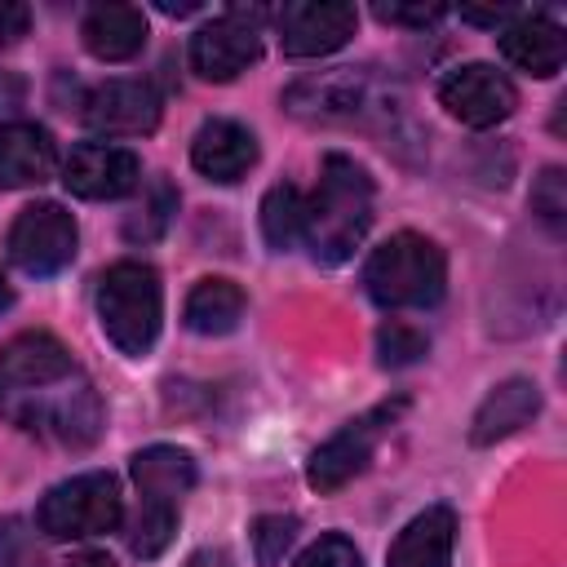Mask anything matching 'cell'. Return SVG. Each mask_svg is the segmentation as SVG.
I'll return each instance as SVG.
<instances>
[{"label":"cell","mask_w":567,"mask_h":567,"mask_svg":"<svg viewBox=\"0 0 567 567\" xmlns=\"http://www.w3.org/2000/svg\"><path fill=\"white\" fill-rule=\"evenodd\" d=\"M372 226V177L350 155H328L319 168V186L306 204L301 235L323 266H341L354 257Z\"/></svg>","instance_id":"3"},{"label":"cell","mask_w":567,"mask_h":567,"mask_svg":"<svg viewBox=\"0 0 567 567\" xmlns=\"http://www.w3.org/2000/svg\"><path fill=\"white\" fill-rule=\"evenodd\" d=\"M301 217H306V199H301L297 186L279 182V186L266 190V199H261V235H266V244L275 252H288L301 239Z\"/></svg>","instance_id":"22"},{"label":"cell","mask_w":567,"mask_h":567,"mask_svg":"<svg viewBox=\"0 0 567 567\" xmlns=\"http://www.w3.org/2000/svg\"><path fill=\"white\" fill-rule=\"evenodd\" d=\"M84 124L106 137H137L159 124V97L142 80H106L84 97Z\"/></svg>","instance_id":"14"},{"label":"cell","mask_w":567,"mask_h":567,"mask_svg":"<svg viewBox=\"0 0 567 567\" xmlns=\"http://www.w3.org/2000/svg\"><path fill=\"white\" fill-rule=\"evenodd\" d=\"M133 483H137V518L128 527V549L137 558H159L177 532V505L195 487V461L182 447L155 443L133 456Z\"/></svg>","instance_id":"4"},{"label":"cell","mask_w":567,"mask_h":567,"mask_svg":"<svg viewBox=\"0 0 567 567\" xmlns=\"http://www.w3.org/2000/svg\"><path fill=\"white\" fill-rule=\"evenodd\" d=\"M0 416L62 447H89L102 434L93 381L49 332H22L0 350Z\"/></svg>","instance_id":"1"},{"label":"cell","mask_w":567,"mask_h":567,"mask_svg":"<svg viewBox=\"0 0 567 567\" xmlns=\"http://www.w3.org/2000/svg\"><path fill=\"white\" fill-rule=\"evenodd\" d=\"M84 49L102 62H124L146 44V13L137 4H93L80 22Z\"/></svg>","instance_id":"20"},{"label":"cell","mask_w":567,"mask_h":567,"mask_svg":"<svg viewBox=\"0 0 567 567\" xmlns=\"http://www.w3.org/2000/svg\"><path fill=\"white\" fill-rule=\"evenodd\" d=\"M120 514H124L120 483L111 474L93 470V474H75L66 483L49 487L35 509V523L53 540H80V536L111 532L120 523Z\"/></svg>","instance_id":"7"},{"label":"cell","mask_w":567,"mask_h":567,"mask_svg":"<svg viewBox=\"0 0 567 567\" xmlns=\"http://www.w3.org/2000/svg\"><path fill=\"white\" fill-rule=\"evenodd\" d=\"M381 22H394V27H430L439 22L447 9L443 4H377L372 9Z\"/></svg>","instance_id":"28"},{"label":"cell","mask_w":567,"mask_h":567,"mask_svg":"<svg viewBox=\"0 0 567 567\" xmlns=\"http://www.w3.org/2000/svg\"><path fill=\"white\" fill-rule=\"evenodd\" d=\"M456 514L447 505L421 509L390 545V567H452Z\"/></svg>","instance_id":"19"},{"label":"cell","mask_w":567,"mask_h":567,"mask_svg":"<svg viewBox=\"0 0 567 567\" xmlns=\"http://www.w3.org/2000/svg\"><path fill=\"white\" fill-rule=\"evenodd\" d=\"M292 536H297V518H288V514H266V518H257V523H252L257 563H261V567H275V563L288 554Z\"/></svg>","instance_id":"26"},{"label":"cell","mask_w":567,"mask_h":567,"mask_svg":"<svg viewBox=\"0 0 567 567\" xmlns=\"http://www.w3.org/2000/svg\"><path fill=\"white\" fill-rule=\"evenodd\" d=\"M261 58V40H257V22H248L239 9L226 18L204 22L190 35V66L199 80L226 84L235 75H244L252 62Z\"/></svg>","instance_id":"12"},{"label":"cell","mask_w":567,"mask_h":567,"mask_svg":"<svg viewBox=\"0 0 567 567\" xmlns=\"http://www.w3.org/2000/svg\"><path fill=\"white\" fill-rule=\"evenodd\" d=\"M403 408H408V399H390V403H377L363 416L346 421L328 443L315 447V456L306 465V483L328 496V492L346 487L354 474H363L368 461H372V452H377V443L394 430V421L403 416Z\"/></svg>","instance_id":"8"},{"label":"cell","mask_w":567,"mask_h":567,"mask_svg":"<svg viewBox=\"0 0 567 567\" xmlns=\"http://www.w3.org/2000/svg\"><path fill=\"white\" fill-rule=\"evenodd\" d=\"M75 239H80L75 217L62 204L40 199V204H27L13 217L4 248H9V261L18 270H27V275H58V270L71 266Z\"/></svg>","instance_id":"9"},{"label":"cell","mask_w":567,"mask_h":567,"mask_svg":"<svg viewBox=\"0 0 567 567\" xmlns=\"http://www.w3.org/2000/svg\"><path fill=\"white\" fill-rule=\"evenodd\" d=\"M443 284H447L443 248L412 230L390 235L381 248H372V257L363 266V288L385 310L434 306L443 297Z\"/></svg>","instance_id":"5"},{"label":"cell","mask_w":567,"mask_h":567,"mask_svg":"<svg viewBox=\"0 0 567 567\" xmlns=\"http://www.w3.org/2000/svg\"><path fill=\"white\" fill-rule=\"evenodd\" d=\"M284 106L310 124H346L399 133L408 128V89L377 66H337L323 75H306L284 93Z\"/></svg>","instance_id":"2"},{"label":"cell","mask_w":567,"mask_h":567,"mask_svg":"<svg viewBox=\"0 0 567 567\" xmlns=\"http://www.w3.org/2000/svg\"><path fill=\"white\" fill-rule=\"evenodd\" d=\"M496 44H501L505 62H514L518 71L540 75V80L558 75L563 62H567V35L545 13H523V18L505 22L501 35H496Z\"/></svg>","instance_id":"15"},{"label":"cell","mask_w":567,"mask_h":567,"mask_svg":"<svg viewBox=\"0 0 567 567\" xmlns=\"http://www.w3.org/2000/svg\"><path fill=\"white\" fill-rule=\"evenodd\" d=\"M142 217H128V226H124V235L128 239H159L164 235V226H168V217L177 213V195H173V186L168 182H155L151 186V199L137 208Z\"/></svg>","instance_id":"24"},{"label":"cell","mask_w":567,"mask_h":567,"mask_svg":"<svg viewBox=\"0 0 567 567\" xmlns=\"http://www.w3.org/2000/svg\"><path fill=\"white\" fill-rule=\"evenodd\" d=\"M297 567H363V554L354 549V540L346 536H319L301 558Z\"/></svg>","instance_id":"27"},{"label":"cell","mask_w":567,"mask_h":567,"mask_svg":"<svg viewBox=\"0 0 567 567\" xmlns=\"http://www.w3.org/2000/svg\"><path fill=\"white\" fill-rule=\"evenodd\" d=\"M377 354H381V368H403V363H416L425 354V337L399 319H390L381 332H377Z\"/></svg>","instance_id":"25"},{"label":"cell","mask_w":567,"mask_h":567,"mask_svg":"<svg viewBox=\"0 0 567 567\" xmlns=\"http://www.w3.org/2000/svg\"><path fill=\"white\" fill-rule=\"evenodd\" d=\"M53 168H58V146L40 124H27V120L0 124V186L4 190L40 186L53 177Z\"/></svg>","instance_id":"16"},{"label":"cell","mask_w":567,"mask_h":567,"mask_svg":"<svg viewBox=\"0 0 567 567\" xmlns=\"http://www.w3.org/2000/svg\"><path fill=\"white\" fill-rule=\"evenodd\" d=\"M461 18H465V22H483V27H496V22H505V9H496V13H487V9H461Z\"/></svg>","instance_id":"31"},{"label":"cell","mask_w":567,"mask_h":567,"mask_svg":"<svg viewBox=\"0 0 567 567\" xmlns=\"http://www.w3.org/2000/svg\"><path fill=\"white\" fill-rule=\"evenodd\" d=\"M164 319V288L146 261H115L97 284V323L120 354L142 359Z\"/></svg>","instance_id":"6"},{"label":"cell","mask_w":567,"mask_h":567,"mask_svg":"<svg viewBox=\"0 0 567 567\" xmlns=\"http://www.w3.org/2000/svg\"><path fill=\"white\" fill-rule=\"evenodd\" d=\"M244 306H248V297H244V288L235 279H199L190 288V297H186L182 319L199 337H221L244 319Z\"/></svg>","instance_id":"21"},{"label":"cell","mask_w":567,"mask_h":567,"mask_svg":"<svg viewBox=\"0 0 567 567\" xmlns=\"http://www.w3.org/2000/svg\"><path fill=\"white\" fill-rule=\"evenodd\" d=\"M13 301V292H9V279H4V270H0V310Z\"/></svg>","instance_id":"33"},{"label":"cell","mask_w":567,"mask_h":567,"mask_svg":"<svg viewBox=\"0 0 567 567\" xmlns=\"http://www.w3.org/2000/svg\"><path fill=\"white\" fill-rule=\"evenodd\" d=\"M186 567H230V554L226 549H199L186 558Z\"/></svg>","instance_id":"30"},{"label":"cell","mask_w":567,"mask_h":567,"mask_svg":"<svg viewBox=\"0 0 567 567\" xmlns=\"http://www.w3.org/2000/svg\"><path fill=\"white\" fill-rule=\"evenodd\" d=\"M137 177H142L137 155L128 146H111V142H84L62 164L66 190L80 199H120L137 186Z\"/></svg>","instance_id":"13"},{"label":"cell","mask_w":567,"mask_h":567,"mask_svg":"<svg viewBox=\"0 0 567 567\" xmlns=\"http://www.w3.org/2000/svg\"><path fill=\"white\" fill-rule=\"evenodd\" d=\"M439 102L447 106L452 120H461L470 128H492V124H501V120L514 115L518 93H514V84L496 66L465 62V66H452L439 80Z\"/></svg>","instance_id":"10"},{"label":"cell","mask_w":567,"mask_h":567,"mask_svg":"<svg viewBox=\"0 0 567 567\" xmlns=\"http://www.w3.org/2000/svg\"><path fill=\"white\" fill-rule=\"evenodd\" d=\"M275 27L288 58H323L354 35L359 13L354 4H341V0H292L279 9Z\"/></svg>","instance_id":"11"},{"label":"cell","mask_w":567,"mask_h":567,"mask_svg":"<svg viewBox=\"0 0 567 567\" xmlns=\"http://www.w3.org/2000/svg\"><path fill=\"white\" fill-rule=\"evenodd\" d=\"M532 213L554 235H563V226H567V177H563V168H545L536 177V186H532Z\"/></svg>","instance_id":"23"},{"label":"cell","mask_w":567,"mask_h":567,"mask_svg":"<svg viewBox=\"0 0 567 567\" xmlns=\"http://www.w3.org/2000/svg\"><path fill=\"white\" fill-rule=\"evenodd\" d=\"M66 567H115L106 554H80V558H71Z\"/></svg>","instance_id":"32"},{"label":"cell","mask_w":567,"mask_h":567,"mask_svg":"<svg viewBox=\"0 0 567 567\" xmlns=\"http://www.w3.org/2000/svg\"><path fill=\"white\" fill-rule=\"evenodd\" d=\"M190 164L208 182H239L257 164V137L235 120H208L190 142Z\"/></svg>","instance_id":"17"},{"label":"cell","mask_w":567,"mask_h":567,"mask_svg":"<svg viewBox=\"0 0 567 567\" xmlns=\"http://www.w3.org/2000/svg\"><path fill=\"white\" fill-rule=\"evenodd\" d=\"M27 22H31V13H27L22 4H4V0H0V40L27 35Z\"/></svg>","instance_id":"29"},{"label":"cell","mask_w":567,"mask_h":567,"mask_svg":"<svg viewBox=\"0 0 567 567\" xmlns=\"http://www.w3.org/2000/svg\"><path fill=\"white\" fill-rule=\"evenodd\" d=\"M536 412H540V390L527 377H509L496 390H487V399L478 403V412L470 421V443H478V447L501 443V439L518 434Z\"/></svg>","instance_id":"18"}]
</instances>
